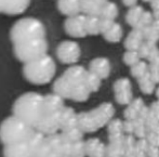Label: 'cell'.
Returning <instances> with one entry per match:
<instances>
[{"instance_id": "obj_10", "label": "cell", "mask_w": 159, "mask_h": 157, "mask_svg": "<svg viewBox=\"0 0 159 157\" xmlns=\"http://www.w3.org/2000/svg\"><path fill=\"white\" fill-rule=\"evenodd\" d=\"M30 0H7L4 13L9 15H16L23 13L28 8Z\"/></svg>"}, {"instance_id": "obj_4", "label": "cell", "mask_w": 159, "mask_h": 157, "mask_svg": "<svg viewBox=\"0 0 159 157\" xmlns=\"http://www.w3.org/2000/svg\"><path fill=\"white\" fill-rule=\"evenodd\" d=\"M11 40L14 44L30 41L37 38H46L43 23L35 17H24L12 26L10 31Z\"/></svg>"}, {"instance_id": "obj_11", "label": "cell", "mask_w": 159, "mask_h": 157, "mask_svg": "<svg viewBox=\"0 0 159 157\" xmlns=\"http://www.w3.org/2000/svg\"><path fill=\"white\" fill-rule=\"evenodd\" d=\"M66 30L73 36H80L84 33V23L80 17H70L66 21Z\"/></svg>"}, {"instance_id": "obj_7", "label": "cell", "mask_w": 159, "mask_h": 157, "mask_svg": "<svg viewBox=\"0 0 159 157\" xmlns=\"http://www.w3.org/2000/svg\"><path fill=\"white\" fill-rule=\"evenodd\" d=\"M57 58L63 63H73L77 60L79 50L76 44L69 41L62 42L57 50Z\"/></svg>"}, {"instance_id": "obj_6", "label": "cell", "mask_w": 159, "mask_h": 157, "mask_svg": "<svg viewBox=\"0 0 159 157\" xmlns=\"http://www.w3.org/2000/svg\"><path fill=\"white\" fill-rule=\"evenodd\" d=\"M61 128V122H60V112L54 114H44L41 117L40 122L36 126V129L39 130L46 136L53 134Z\"/></svg>"}, {"instance_id": "obj_14", "label": "cell", "mask_w": 159, "mask_h": 157, "mask_svg": "<svg viewBox=\"0 0 159 157\" xmlns=\"http://www.w3.org/2000/svg\"><path fill=\"white\" fill-rule=\"evenodd\" d=\"M6 6H7V0H0V13H4Z\"/></svg>"}, {"instance_id": "obj_12", "label": "cell", "mask_w": 159, "mask_h": 157, "mask_svg": "<svg viewBox=\"0 0 159 157\" xmlns=\"http://www.w3.org/2000/svg\"><path fill=\"white\" fill-rule=\"evenodd\" d=\"M80 6V0H59L57 7L60 11L65 14L73 15L78 11Z\"/></svg>"}, {"instance_id": "obj_2", "label": "cell", "mask_w": 159, "mask_h": 157, "mask_svg": "<svg viewBox=\"0 0 159 157\" xmlns=\"http://www.w3.org/2000/svg\"><path fill=\"white\" fill-rule=\"evenodd\" d=\"M35 128L17 116L8 117L0 125V140L4 145L26 142Z\"/></svg>"}, {"instance_id": "obj_1", "label": "cell", "mask_w": 159, "mask_h": 157, "mask_svg": "<svg viewBox=\"0 0 159 157\" xmlns=\"http://www.w3.org/2000/svg\"><path fill=\"white\" fill-rule=\"evenodd\" d=\"M13 114L36 128L43 116V95L37 92L22 94L14 102Z\"/></svg>"}, {"instance_id": "obj_8", "label": "cell", "mask_w": 159, "mask_h": 157, "mask_svg": "<svg viewBox=\"0 0 159 157\" xmlns=\"http://www.w3.org/2000/svg\"><path fill=\"white\" fill-rule=\"evenodd\" d=\"M4 157H34L27 142L15 143V144L4 145L3 150Z\"/></svg>"}, {"instance_id": "obj_13", "label": "cell", "mask_w": 159, "mask_h": 157, "mask_svg": "<svg viewBox=\"0 0 159 157\" xmlns=\"http://www.w3.org/2000/svg\"><path fill=\"white\" fill-rule=\"evenodd\" d=\"M53 88H54L55 93L59 94L62 98H69V96H71V87L68 84V81L64 78V76L59 78L54 82V87Z\"/></svg>"}, {"instance_id": "obj_9", "label": "cell", "mask_w": 159, "mask_h": 157, "mask_svg": "<svg viewBox=\"0 0 159 157\" xmlns=\"http://www.w3.org/2000/svg\"><path fill=\"white\" fill-rule=\"evenodd\" d=\"M62 96L59 94H47L43 95V115L44 114L59 113L63 109Z\"/></svg>"}, {"instance_id": "obj_5", "label": "cell", "mask_w": 159, "mask_h": 157, "mask_svg": "<svg viewBox=\"0 0 159 157\" xmlns=\"http://www.w3.org/2000/svg\"><path fill=\"white\" fill-rule=\"evenodd\" d=\"M48 44L46 38H37L14 44V54L24 64L35 61L47 54Z\"/></svg>"}, {"instance_id": "obj_3", "label": "cell", "mask_w": 159, "mask_h": 157, "mask_svg": "<svg viewBox=\"0 0 159 157\" xmlns=\"http://www.w3.org/2000/svg\"><path fill=\"white\" fill-rule=\"evenodd\" d=\"M23 74L30 82L44 85L53 78L55 74V63L48 54L24 64Z\"/></svg>"}]
</instances>
